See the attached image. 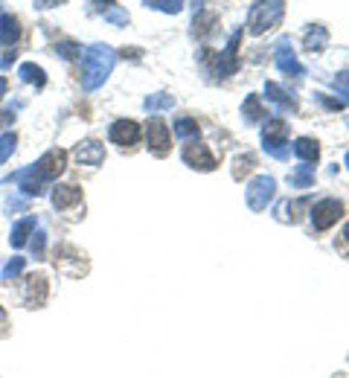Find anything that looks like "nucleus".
I'll list each match as a JSON object with an SVG mask.
<instances>
[{
    "label": "nucleus",
    "mask_w": 349,
    "mask_h": 378,
    "mask_svg": "<svg viewBox=\"0 0 349 378\" xmlns=\"http://www.w3.org/2000/svg\"><path fill=\"white\" fill-rule=\"evenodd\" d=\"M64 166H67V152L53 149V152H47L44 157H38L32 166L15 172V175L6 178V181H15V183L20 186V193L27 195V198H38V195H44L47 183L56 181V178L64 172Z\"/></svg>",
    "instance_id": "1"
},
{
    "label": "nucleus",
    "mask_w": 349,
    "mask_h": 378,
    "mask_svg": "<svg viewBox=\"0 0 349 378\" xmlns=\"http://www.w3.org/2000/svg\"><path fill=\"white\" fill-rule=\"evenodd\" d=\"M114 64H116V53L108 44H90L82 53V87L97 90L99 85H105Z\"/></svg>",
    "instance_id": "2"
},
{
    "label": "nucleus",
    "mask_w": 349,
    "mask_h": 378,
    "mask_svg": "<svg viewBox=\"0 0 349 378\" xmlns=\"http://www.w3.org/2000/svg\"><path fill=\"white\" fill-rule=\"evenodd\" d=\"M286 18V4L283 0H256L247 12V32L250 35H262L274 27H279Z\"/></svg>",
    "instance_id": "3"
},
{
    "label": "nucleus",
    "mask_w": 349,
    "mask_h": 378,
    "mask_svg": "<svg viewBox=\"0 0 349 378\" xmlns=\"http://www.w3.org/2000/svg\"><path fill=\"white\" fill-rule=\"evenodd\" d=\"M239 38H242V32H233L227 50H221V53H207V56H204L209 73H216L219 79H227V76L236 73V70H239V53H236V50H239Z\"/></svg>",
    "instance_id": "4"
},
{
    "label": "nucleus",
    "mask_w": 349,
    "mask_h": 378,
    "mask_svg": "<svg viewBox=\"0 0 349 378\" xmlns=\"http://www.w3.org/2000/svg\"><path fill=\"white\" fill-rule=\"evenodd\" d=\"M262 146L276 160L288 157V126H286V120H276V116L268 120V126L262 128Z\"/></svg>",
    "instance_id": "5"
},
{
    "label": "nucleus",
    "mask_w": 349,
    "mask_h": 378,
    "mask_svg": "<svg viewBox=\"0 0 349 378\" xmlns=\"http://www.w3.org/2000/svg\"><path fill=\"white\" fill-rule=\"evenodd\" d=\"M274 195H276V181L271 175H256L247 183V207L253 212L268 209V204L274 201Z\"/></svg>",
    "instance_id": "6"
},
{
    "label": "nucleus",
    "mask_w": 349,
    "mask_h": 378,
    "mask_svg": "<svg viewBox=\"0 0 349 378\" xmlns=\"http://www.w3.org/2000/svg\"><path fill=\"white\" fill-rule=\"evenodd\" d=\"M343 216V204L338 198H323L312 207V224L314 230H329Z\"/></svg>",
    "instance_id": "7"
},
{
    "label": "nucleus",
    "mask_w": 349,
    "mask_h": 378,
    "mask_svg": "<svg viewBox=\"0 0 349 378\" xmlns=\"http://www.w3.org/2000/svg\"><path fill=\"white\" fill-rule=\"evenodd\" d=\"M274 59H276V67L283 70L286 76H294V79H300L302 73H306V70H302V64H300V59H297V53L291 50V38H279V41H276Z\"/></svg>",
    "instance_id": "8"
},
{
    "label": "nucleus",
    "mask_w": 349,
    "mask_h": 378,
    "mask_svg": "<svg viewBox=\"0 0 349 378\" xmlns=\"http://www.w3.org/2000/svg\"><path fill=\"white\" fill-rule=\"evenodd\" d=\"M183 163L186 166H192V169H201V172H213L219 166L216 157L209 154V149L204 143H198V140H192V143L183 146Z\"/></svg>",
    "instance_id": "9"
},
{
    "label": "nucleus",
    "mask_w": 349,
    "mask_h": 378,
    "mask_svg": "<svg viewBox=\"0 0 349 378\" xmlns=\"http://www.w3.org/2000/svg\"><path fill=\"white\" fill-rule=\"evenodd\" d=\"M172 149V134L166 128V123L163 120H149V152L163 157V154H169Z\"/></svg>",
    "instance_id": "10"
},
{
    "label": "nucleus",
    "mask_w": 349,
    "mask_h": 378,
    "mask_svg": "<svg viewBox=\"0 0 349 378\" xmlns=\"http://www.w3.org/2000/svg\"><path fill=\"white\" fill-rule=\"evenodd\" d=\"M108 137H111V143H116V146H134V143H140V126L134 123V120H116L114 126H111V131H108Z\"/></svg>",
    "instance_id": "11"
},
{
    "label": "nucleus",
    "mask_w": 349,
    "mask_h": 378,
    "mask_svg": "<svg viewBox=\"0 0 349 378\" xmlns=\"http://www.w3.org/2000/svg\"><path fill=\"white\" fill-rule=\"evenodd\" d=\"M73 157L82 163V166H99V163L105 160V149H102V143H97V140H85V143H79L73 149Z\"/></svg>",
    "instance_id": "12"
},
{
    "label": "nucleus",
    "mask_w": 349,
    "mask_h": 378,
    "mask_svg": "<svg viewBox=\"0 0 349 378\" xmlns=\"http://www.w3.org/2000/svg\"><path fill=\"white\" fill-rule=\"evenodd\" d=\"M93 9H97L108 23H114V27H125L128 23V12L123 6H116L114 0H93Z\"/></svg>",
    "instance_id": "13"
},
{
    "label": "nucleus",
    "mask_w": 349,
    "mask_h": 378,
    "mask_svg": "<svg viewBox=\"0 0 349 378\" xmlns=\"http://www.w3.org/2000/svg\"><path fill=\"white\" fill-rule=\"evenodd\" d=\"M82 201V189L79 186H56L53 189V207L56 209H70Z\"/></svg>",
    "instance_id": "14"
},
{
    "label": "nucleus",
    "mask_w": 349,
    "mask_h": 378,
    "mask_svg": "<svg viewBox=\"0 0 349 378\" xmlns=\"http://www.w3.org/2000/svg\"><path fill=\"white\" fill-rule=\"evenodd\" d=\"M302 207H309V201L306 198H300V201H283L276 207V221H283V224H297V219H300V212L297 209H302Z\"/></svg>",
    "instance_id": "15"
},
{
    "label": "nucleus",
    "mask_w": 349,
    "mask_h": 378,
    "mask_svg": "<svg viewBox=\"0 0 349 378\" xmlns=\"http://www.w3.org/2000/svg\"><path fill=\"white\" fill-rule=\"evenodd\" d=\"M294 154H297L302 163H317V157H320L317 140H312V137H300V140H294Z\"/></svg>",
    "instance_id": "16"
},
{
    "label": "nucleus",
    "mask_w": 349,
    "mask_h": 378,
    "mask_svg": "<svg viewBox=\"0 0 349 378\" xmlns=\"http://www.w3.org/2000/svg\"><path fill=\"white\" fill-rule=\"evenodd\" d=\"M18 38H20V23H18V18H12V15H0V44L12 47Z\"/></svg>",
    "instance_id": "17"
},
{
    "label": "nucleus",
    "mask_w": 349,
    "mask_h": 378,
    "mask_svg": "<svg viewBox=\"0 0 349 378\" xmlns=\"http://www.w3.org/2000/svg\"><path fill=\"white\" fill-rule=\"evenodd\" d=\"M30 233H35V219L32 216H27V219H20L15 227H12V248H23L27 245V239H30Z\"/></svg>",
    "instance_id": "18"
},
{
    "label": "nucleus",
    "mask_w": 349,
    "mask_h": 378,
    "mask_svg": "<svg viewBox=\"0 0 349 378\" xmlns=\"http://www.w3.org/2000/svg\"><path fill=\"white\" fill-rule=\"evenodd\" d=\"M242 114H245V123H259V120H265V105H262V99L256 97V93H250V97L245 99V105H242Z\"/></svg>",
    "instance_id": "19"
},
{
    "label": "nucleus",
    "mask_w": 349,
    "mask_h": 378,
    "mask_svg": "<svg viewBox=\"0 0 349 378\" xmlns=\"http://www.w3.org/2000/svg\"><path fill=\"white\" fill-rule=\"evenodd\" d=\"M326 44H329V32H326V27H320V23H314V27L306 32V50L320 53V50H326Z\"/></svg>",
    "instance_id": "20"
},
{
    "label": "nucleus",
    "mask_w": 349,
    "mask_h": 378,
    "mask_svg": "<svg viewBox=\"0 0 349 378\" xmlns=\"http://www.w3.org/2000/svg\"><path fill=\"white\" fill-rule=\"evenodd\" d=\"M27 300H30V305H41L47 300V279L41 274L27 279Z\"/></svg>",
    "instance_id": "21"
},
{
    "label": "nucleus",
    "mask_w": 349,
    "mask_h": 378,
    "mask_svg": "<svg viewBox=\"0 0 349 378\" xmlns=\"http://www.w3.org/2000/svg\"><path fill=\"white\" fill-rule=\"evenodd\" d=\"M18 76L23 79V82H30V85H35V87H44L47 85V76H44V70L38 67V64H20V70H18Z\"/></svg>",
    "instance_id": "22"
},
{
    "label": "nucleus",
    "mask_w": 349,
    "mask_h": 378,
    "mask_svg": "<svg viewBox=\"0 0 349 378\" xmlns=\"http://www.w3.org/2000/svg\"><path fill=\"white\" fill-rule=\"evenodd\" d=\"M175 137H180V140H198V123L192 120V116H180V120H175Z\"/></svg>",
    "instance_id": "23"
},
{
    "label": "nucleus",
    "mask_w": 349,
    "mask_h": 378,
    "mask_svg": "<svg viewBox=\"0 0 349 378\" xmlns=\"http://www.w3.org/2000/svg\"><path fill=\"white\" fill-rule=\"evenodd\" d=\"M265 93H268V99H271V102L283 105V108H294V99H291L288 93H286L283 87H279L276 82H268V85H265Z\"/></svg>",
    "instance_id": "24"
},
{
    "label": "nucleus",
    "mask_w": 349,
    "mask_h": 378,
    "mask_svg": "<svg viewBox=\"0 0 349 378\" xmlns=\"http://www.w3.org/2000/svg\"><path fill=\"white\" fill-rule=\"evenodd\" d=\"M253 166H256V157H253V154H239L236 160H233V178L242 181Z\"/></svg>",
    "instance_id": "25"
},
{
    "label": "nucleus",
    "mask_w": 349,
    "mask_h": 378,
    "mask_svg": "<svg viewBox=\"0 0 349 378\" xmlns=\"http://www.w3.org/2000/svg\"><path fill=\"white\" fill-rule=\"evenodd\" d=\"M149 9H157V12H166V15H178L183 9V0H143Z\"/></svg>",
    "instance_id": "26"
},
{
    "label": "nucleus",
    "mask_w": 349,
    "mask_h": 378,
    "mask_svg": "<svg viewBox=\"0 0 349 378\" xmlns=\"http://www.w3.org/2000/svg\"><path fill=\"white\" fill-rule=\"evenodd\" d=\"M314 183V169L312 166H297V172L291 175V186L294 189H306Z\"/></svg>",
    "instance_id": "27"
},
{
    "label": "nucleus",
    "mask_w": 349,
    "mask_h": 378,
    "mask_svg": "<svg viewBox=\"0 0 349 378\" xmlns=\"http://www.w3.org/2000/svg\"><path fill=\"white\" fill-rule=\"evenodd\" d=\"M175 108V97H169V93H154V97L146 99V111H169Z\"/></svg>",
    "instance_id": "28"
},
{
    "label": "nucleus",
    "mask_w": 349,
    "mask_h": 378,
    "mask_svg": "<svg viewBox=\"0 0 349 378\" xmlns=\"http://www.w3.org/2000/svg\"><path fill=\"white\" fill-rule=\"evenodd\" d=\"M15 143H18V137H15L12 131L0 134V163H6V160L12 157V152H15Z\"/></svg>",
    "instance_id": "29"
},
{
    "label": "nucleus",
    "mask_w": 349,
    "mask_h": 378,
    "mask_svg": "<svg viewBox=\"0 0 349 378\" xmlns=\"http://www.w3.org/2000/svg\"><path fill=\"white\" fill-rule=\"evenodd\" d=\"M213 23H216V15L213 12H201V15H195V35H207L209 30H213Z\"/></svg>",
    "instance_id": "30"
},
{
    "label": "nucleus",
    "mask_w": 349,
    "mask_h": 378,
    "mask_svg": "<svg viewBox=\"0 0 349 378\" xmlns=\"http://www.w3.org/2000/svg\"><path fill=\"white\" fill-rule=\"evenodd\" d=\"M20 271H23V259H20V256H12L9 262L4 265V271H0V279H4V282H9V279H15Z\"/></svg>",
    "instance_id": "31"
},
{
    "label": "nucleus",
    "mask_w": 349,
    "mask_h": 378,
    "mask_svg": "<svg viewBox=\"0 0 349 378\" xmlns=\"http://www.w3.org/2000/svg\"><path fill=\"white\" fill-rule=\"evenodd\" d=\"M56 50H59L64 59H79V56H82V47L73 44V41H61V44L56 47Z\"/></svg>",
    "instance_id": "32"
},
{
    "label": "nucleus",
    "mask_w": 349,
    "mask_h": 378,
    "mask_svg": "<svg viewBox=\"0 0 349 378\" xmlns=\"http://www.w3.org/2000/svg\"><path fill=\"white\" fill-rule=\"evenodd\" d=\"M44 245H47V233L38 230V233H35V239H32V253H35L38 259L44 256Z\"/></svg>",
    "instance_id": "33"
},
{
    "label": "nucleus",
    "mask_w": 349,
    "mask_h": 378,
    "mask_svg": "<svg viewBox=\"0 0 349 378\" xmlns=\"http://www.w3.org/2000/svg\"><path fill=\"white\" fill-rule=\"evenodd\" d=\"M335 87H341L346 93V102H349V70H346V73H338L335 76Z\"/></svg>",
    "instance_id": "34"
},
{
    "label": "nucleus",
    "mask_w": 349,
    "mask_h": 378,
    "mask_svg": "<svg viewBox=\"0 0 349 378\" xmlns=\"http://www.w3.org/2000/svg\"><path fill=\"white\" fill-rule=\"evenodd\" d=\"M317 97H320V102H323L326 108H329V111H341V108H343V102H341V99L335 102V99H329V97H323V93H317Z\"/></svg>",
    "instance_id": "35"
},
{
    "label": "nucleus",
    "mask_w": 349,
    "mask_h": 378,
    "mask_svg": "<svg viewBox=\"0 0 349 378\" xmlns=\"http://www.w3.org/2000/svg\"><path fill=\"white\" fill-rule=\"evenodd\" d=\"M56 4H64V0H35L38 9H50V6H56Z\"/></svg>",
    "instance_id": "36"
},
{
    "label": "nucleus",
    "mask_w": 349,
    "mask_h": 378,
    "mask_svg": "<svg viewBox=\"0 0 349 378\" xmlns=\"http://www.w3.org/2000/svg\"><path fill=\"white\" fill-rule=\"evenodd\" d=\"M15 120V116H12V111H0V128H4V126H9Z\"/></svg>",
    "instance_id": "37"
},
{
    "label": "nucleus",
    "mask_w": 349,
    "mask_h": 378,
    "mask_svg": "<svg viewBox=\"0 0 349 378\" xmlns=\"http://www.w3.org/2000/svg\"><path fill=\"white\" fill-rule=\"evenodd\" d=\"M15 56H18V50H9V53H6L4 59H0V67H9V64L15 61Z\"/></svg>",
    "instance_id": "38"
},
{
    "label": "nucleus",
    "mask_w": 349,
    "mask_h": 378,
    "mask_svg": "<svg viewBox=\"0 0 349 378\" xmlns=\"http://www.w3.org/2000/svg\"><path fill=\"white\" fill-rule=\"evenodd\" d=\"M6 87H9V85H6V79H4V76H0V99H4V97H6Z\"/></svg>",
    "instance_id": "39"
},
{
    "label": "nucleus",
    "mask_w": 349,
    "mask_h": 378,
    "mask_svg": "<svg viewBox=\"0 0 349 378\" xmlns=\"http://www.w3.org/2000/svg\"><path fill=\"white\" fill-rule=\"evenodd\" d=\"M0 323H6V312L4 309H0Z\"/></svg>",
    "instance_id": "40"
},
{
    "label": "nucleus",
    "mask_w": 349,
    "mask_h": 378,
    "mask_svg": "<svg viewBox=\"0 0 349 378\" xmlns=\"http://www.w3.org/2000/svg\"><path fill=\"white\" fill-rule=\"evenodd\" d=\"M343 236H346V242H349V224H346V230H343Z\"/></svg>",
    "instance_id": "41"
},
{
    "label": "nucleus",
    "mask_w": 349,
    "mask_h": 378,
    "mask_svg": "<svg viewBox=\"0 0 349 378\" xmlns=\"http://www.w3.org/2000/svg\"><path fill=\"white\" fill-rule=\"evenodd\" d=\"M346 166H349V152H346Z\"/></svg>",
    "instance_id": "42"
}]
</instances>
